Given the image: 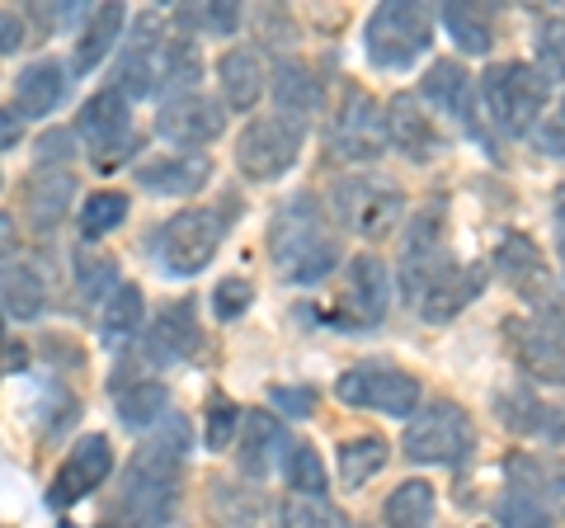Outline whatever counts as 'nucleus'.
<instances>
[{"label": "nucleus", "instance_id": "55", "mask_svg": "<svg viewBox=\"0 0 565 528\" xmlns=\"http://www.w3.org/2000/svg\"><path fill=\"white\" fill-rule=\"evenodd\" d=\"M556 245H561V264H565V184L556 193Z\"/></svg>", "mask_w": 565, "mask_h": 528}, {"label": "nucleus", "instance_id": "6", "mask_svg": "<svg viewBox=\"0 0 565 528\" xmlns=\"http://www.w3.org/2000/svg\"><path fill=\"white\" fill-rule=\"evenodd\" d=\"M401 453L419 467H457L476 453V430L457 401H429L405 425Z\"/></svg>", "mask_w": 565, "mask_h": 528}, {"label": "nucleus", "instance_id": "24", "mask_svg": "<svg viewBox=\"0 0 565 528\" xmlns=\"http://www.w3.org/2000/svg\"><path fill=\"white\" fill-rule=\"evenodd\" d=\"M132 180H137V189L161 193V199H170V193H199L212 180V161H207V156H199V151L151 156V161L132 166Z\"/></svg>", "mask_w": 565, "mask_h": 528}, {"label": "nucleus", "instance_id": "15", "mask_svg": "<svg viewBox=\"0 0 565 528\" xmlns=\"http://www.w3.org/2000/svg\"><path fill=\"white\" fill-rule=\"evenodd\" d=\"M448 264L444 251V213L438 208H424V213L411 218V226L401 232V293L405 303H419V293L429 288V278Z\"/></svg>", "mask_w": 565, "mask_h": 528}, {"label": "nucleus", "instance_id": "18", "mask_svg": "<svg viewBox=\"0 0 565 528\" xmlns=\"http://www.w3.org/2000/svg\"><path fill=\"white\" fill-rule=\"evenodd\" d=\"M392 307V270L377 255H353L344 264V321L377 326Z\"/></svg>", "mask_w": 565, "mask_h": 528}, {"label": "nucleus", "instance_id": "17", "mask_svg": "<svg viewBox=\"0 0 565 528\" xmlns=\"http://www.w3.org/2000/svg\"><path fill=\"white\" fill-rule=\"evenodd\" d=\"M292 448H297L292 434H288V425H282L274 411H245L241 444H236V467L245 472V477L264 482L269 472H278L282 463H288Z\"/></svg>", "mask_w": 565, "mask_h": 528}, {"label": "nucleus", "instance_id": "33", "mask_svg": "<svg viewBox=\"0 0 565 528\" xmlns=\"http://www.w3.org/2000/svg\"><path fill=\"white\" fill-rule=\"evenodd\" d=\"M386 463H392V448H386V439H377V434H359V439H344L340 444V482L349 490L367 486Z\"/></svg>", "mask_w": 565, "mask_h": 528}, {"label": "nucleus", "instance_id": "9", "mask_svg": "<svg viewBox=\"0 0 565 528\" xmlns=\"http://www.w3.org/2000/svg\"><path fill=\"white\" fill-rule=\"evenodd\" d=\"M334 397L353 411H382V415H396V420H411L419 411V382L405 373V368L392 363H353L334 382Z\"/></svg>", "mask_w": 565, "mask_h": 528}, {"label": "nucleus", "instance_id": "53", "mask_svg": "<svg viewBox=\"0 0 565 528\" xmlns=\"http://www.w3.org/2000/svg\"><path fill=\"white\" fill-rule=\"evenodd\" d=\"M20 137H24V118L14 109H0V151L20 147Z\"/></svg>", "mask_w": 565, "mask_h": 528}, {"label": "nucleus", "instance_id": "8", "mask_svg": "<svg viewBox=\"0 0 565 528\" xmlns=\"http://www.w3.org/2000/svg\"><path fill=\"white\" fill-rule=\"evenodd\" d=\"M302 142H307V128L282 114H264V118H250L236 137V170L245 180L255 184H269L278 175H288L302 156Z\"/></svg>", "mask_w": 565, "mask_h": 528}, {"label": "nucleus", "instance_id": "36", "mask_svg": "<svg viewBox=\"0 0 565 528\" xmlns=\"http://www.w3.org/2000/svg\"><path fill=\"white\" fill-rule=\"evenodd\" d=\"M118 264L109 255H99V251H76V297L85 307H104L109 297L118 293Z\"/></svg>", "mask_w": 565, "mask_h": 528}, {"label": "nucleus", "instance_id": "32", "mask_svg": "<svg viewBox=\"0 0 565 528\" xmlns=\"http://www.w3.org/2000/svg\"><path fill=\"white\" fill-rule=\"evenodd\" d=\"M118 420L128 430H156V425H166V420H170V392H166V382L141 378L132 387H122V392H118Z\"/></svg>", "mask_w": 565, "mask_h": 528}, {"label": "nucleus", "instance_id": "16", "mask_svg": "<svg viewBox=\"0 0 565 528\" xmlns=\"http://www.w3.org/2000/svg\"><path fill=\"white\" fill-rule=\"evenodd\" d=\"M504 336L514 340L519 368L533 382L546 387H565V326L546 321V316H533V321H509Z\"/></svg>", "mask_w": 565, "mask_h": 528}, {"label": "nucleus", "instance_id": "28", "mask_svg": "<svg viewBox=\"0 0 565 528\" xmlns=\"http://www.w3.org/2000/svg\"><path fill=\"white\" fill-rule=\"evenodd\" d=\"M217 81H222V104L226 109H236V114H250L255 104L264 99V91H269V76H264V62H259L255 47L222 52Z\"/></svg>", "mask_w": 565, "mask_h": 528}, {"label": "nucleus", "instance_id": "50", "mask_svg": "<svg viewBox=\"0 0 565 528\" xmlns=\"http://www.w3.org/2000/svg\"><path fill=\"white\" fill-rule=\"evenodd\" d=\"M29 43V24L14 10H0V57H14Z\"/></svg>", "mask_w": 565, "mask_h": 528}, {"label": "nucleus", "instance_id": "2", "mask_svg": "<svg viewBox=\"0 0 565 528\" xmlns=\"http://www.w3.org/2000/svg\"><path fill=\"white\" fill-rule=\"evenodd\" d=\"M269 255L282 284L311 288L340 264V241L326 226V213L316 203V193H297L274 213L269 226Z\"/></svg>", "mask_w": 565, "mask_h": 528}, {"label": "nucleus", "instance_id": "43", "mask_svg": "<svg viewBox=\"0 0 565 528\" xmlns=\"http://www.w3.org/2000/svg\"><path fill=\"white\" fill-rule=\"evenodd\" d=\"M278 528H353L330 500H282L278 505Z\"/></svg>", "mask_w": 565, "mask_h": 528}, {"label": "nucleus", "instance_id": "54", "mask_svg": "<svg viewBox=\"0 0 565 528\" xmlns=\"http://www.w3.org/2000/svg\"><path fill=\"white\" fill-rule=\"evenodd\" d=\"M14 251V218L0 213V264H6V255Z\"/></svg>", "mask_w": 565, "mask_h": 528}, {"label": "nucleus", "instance_id": "29", "mask_svg": "<svg viewBox=\"0 0 565 528\" xmlns=\"http://www.w3.org/2000/svg\"><path fill=\"white\" fill-rule=\"evenodd\" d=\"M122 29H128V10L122 6H95L90 14H85L76 57H71V76H90L95 66L122 43Z\"/></svg>", "mask_w": 565, "mask_h": 528}, {"label": "nucleus", "instance_id": "23", "mask_svg": "<svg viewBox=\"0 0 565 528\" xmlns=\"http://www.w3.org/2000/svg\"><path fill=\"white\" fill-rule=\"evenodd\" d=\"M419 99L424 104H434L438 114H448V118H462V128L476 133L486 142V133H481V123H476V91H471V76L462 72L457 62H434L429 72H424L419 81Z\"/></svg>", "mask_w": 565, "mask_h": 528}, {"label": "nucleus", "instance_id": "37", "mask_svg": "<svg viewBox=\"0 0 565 528\" xmlns=\"http://www.w3.org/2000/svg\"><path fill=\"white\" fill-rule=\"evenodd\" d=\"M438 24L452 33V43L471 52V57H486L490 43H494V29H490V14L476 10V6H444L438 10Z\"/></svg>", "mask_w": 565, "mask_h": 528}, {"label": "nucleus", "instance_id": "47", "mask_svg": "<svg viewBox=\"0 0 565 528\" xmlns=\"http://www.w3.org/2000/svg\"><path fill=\"white\" fill-rule=\"evenodd\" d=\"M76 147H81L76 128H43V137L33 142V151H39V170H66Z\"/></svg>", "mask_w": 565, "mask_h": 528}, {"label": "nucleus", "instance_id": "14", "mask_svg": "<svg viewBox=\"0 0 565 528\" xmlns=\"http://www.w3.org/2000/svg\"><path fill=\"white\" fill-rule=\"evenodd\" d=\"M109 472H114V444L104 434H81L76 444H71V453L62 457L52 486H47V505L52 509L81 505L85 496H95V490L109 482Z\"/></svg>", "mask_w": 565, "mask_h": 528}, {"label": "nucleus", "instance_id": "20", "mask_svg": "<svg viewBox=\"0 0 565 528\" xmlns=\"http://www.w3.org/2000/svg\"><path fill=\"white\" fill-rule=\"evenodd\" d=\"M481 288H486V270H481V264H457V260H448L444 270L429 278V288L419 293L415 307H419V316L429 326H444L462 307H471V297H481Z\"/></svg>", "mask_w": 565, "mask_h": 528}, {"label": "nucleus", "instance_id": "56", "mask_svg": "<svg viewBox=\"0 0 565 528\" xmlns=\"http://www.w3.org/2000/svg\"><path fill=\"white\" fill-rule=\"evenodd\" d=\"M561 118H565V95H561Z\"/></svg>", "mask_w": 565, "mask_h": 528}, {"label": "nucleus", "instance_id": "27", "mask_svg": "<svg viewBox=\"0 0 565 528\" xmlns=\"http://www.w3.org/2000/svg\"><path fill=\"white\" fill-rule=\"evenodd\" d=\"M386 142L401 156H411V161H429L438 151V133H434L429 114H424L419 95H396L386 104Z\"/></svg>", "mask_w": 565, "mask_h": 528}, {"label": "nucleus", "instance_id": "12", "mask_svg": "<svg viewBox=\"0 0 565 528\" xmlns=\"http://www.w3.org/2000/svg\"><path fill=\"white\" fill-rule=\"evenodd\" d=\"M166 43L170 33L156 14H141L132 24V39L122 43V57L114 66V91L128 99H147L161 91V66H166Z\"/></svg>", "mask_w": 565, "mask_h": 528}, {"label": "nucleus", "instance_id": "4", "mask_svg": "<svg viewBox=\"0 0 565 528\" xmlns=\"http://www.w3.org/2000/svg\"><path fill=\"white\" fill-rule=\"evenodd\" d=\"M429 47H434V10L415 6V0H386L363 24V52L382 72H405Z\"/></svg>", "mask_w": 565, "mask_h": 528}, {"label": "nucleus", "instance_id": "41", "mask_svg": "<svg viewBox=\"0 0 565 528\" xmlns=\"http://www.w3.org/2000/svg\"><path fill=\"white\" fill-rule=\"evenodd\" d=\"M514 490H527V496H546V509L552 515H565V463L556 467H537V463H514Z\"/></svg>", "mask_w": 565, "mask_h": 528}, {"label": "nucleus", "instance_id": "45", "mask_svg": "<svg viewBox=\"0 0 565 528\" xmlns=\"http://www.w3.org/2000/svg\"><path fill=\"white\" fill-rule=\"evenodd\" d=\"M537 76L546 85L565 76V20H546L537 29Z\"/></svg>", "mask_w": 565, "mask_h": 528}, {"label": "nucleus", "instance_id": "13", "mask_svg": "<svg viewBox=\"0 0 565 528\" xmlns=\"http://www.w3.org/2000/svg\"><path fill=\"white\" fill-rule=\"evenodd\" d=\"M222 133H226V104L203 95V91L166 99L161 114H156V137L170 147H180V151H203V147L217 142Z\"/></svg>", "mask_w": 565, "mask_h": 528}, {"label": "nucleus", "instance_id": "22", "mask_svg": "<svg viewBox=\"0 0 565 528\" xmlns=\"http://www.w3.org/2000/svg\"><path fill=\"white\" fill-rule=\"evenodd\" d=\"M193 349H199V316H193V303H170L151 321L147 340H141V355L156 368L184 363V359H193Z\"/></svg>", "mask_w": 565, "mask_h": 528}, {"label": "nucleus", "instance_id": "30", "mask_svg": "<svg viewBox=\"0 0 565 528\" xmlns=\"http://www.w3.org/2000/svg\"><path fill=\"white\" fill-rule=\"evenodd\" d=\"M47 311V284L39 270L24 260H6L0 264V316L6 321H39Z\"/></svg>", "mask_w": 565, "mask_h": 528}, {"label": "nucleus", "instance_id": "40", "mask_svg": "<svg viewBox=\"0 0 565 528\" xmlns=\"http://www.w3.org/2000/svg\"><path fill=\"white\" fill-rule=\"evenodd\" d=\"M174 20L184 29H199V33H217V39H232L241 29V6L236 0H212V6H180Z\"/></svg>", "mask_w": 565, "mask_h": 528}, {"label": "nucleus", "instance_id": "48", "mask_svg": "<svg viewBox=\"0 0 565 528\" xmlns=\"http://www.w3.org/2000/svg\"><path fill=\"white\" fill-rule=\"evenodd\" d=\"M250 303H255V288L245 284V278H222V284L212 288V316H217V321H236Z\"/></svg>", "mask_w": 565, "mask_h": 528}, {"label": "nucleus", "instance_id": "3", "mask_svg": "<svg viewBox=\"0 0 565 528\" xmlns=\"http://www.w3.org/2000/svg\"><path fill=\"white\" fill-rule=\"evenodd\" d=\"M326 208L330 218L344 226V232L363 236V241H386L396 236V226L405 218V199L392 180H382V175H340V180H330L326 189Z\"/></svg>", "mask_w": 565, "mask_h": 528}, {"label": "nucleus", "instance_id": "10", "mask_svg": "<svg viewBox=\"0 0 565 528\" xmlns=\"http://www.w3.org/2000/svg\"><path fill=\"white\" fill-rule=\"evenodd\" d=\"M76 137L95 151V166H99V170L122 166V156H132V151H137L132 104H128V95H118L114 85H104V91H95L90 99L81 104Z\"/></svg>", "mask_w": 565, "mask_h": 528}, {"label": "nucleus", "instance_id": "1", "mask_svg": "<svg viewBox=\"0 0 565 528\" xmlns=\"http://www.w3.org/2000/svg\"><path fill=\"white\" fill-rule=\"evenodd\" d=\"M184 448H189V434L180 420L170 415V425L161 434H151L147 444L132 453L109 528H166L170 524L174 505H180L174 482H180V467H184Z\"/></svg>", "mask_w": 565, "mask_h": 528}, {"label": "nucleus", "instance_id": "25", "mask_svg": "<svg viewBox=\"0 0 565 528\" xmlns=\"http://www.w3.org/2000/svg\"><path fill=\"white\" fill-rule=\"evenodd\" d=\"M269 95H274V104H278V114H282V118H292V123H302V128L326 109V85L316 81L311 66H307V62H297V57H288V62H278V66H274Z\"/></svg>", "mask_w": 565, "mask_h": 528}, {"label": "nucleus", "instance_id": "34", "mask_svg": "<svg viewBox=\"0 0 565 528\" xmlns=\"http://www.w3.org/2000/svg\"><path fill=\"white\" fill-rule=\"evenodd\" d=\"M203 81V57H199V43L189 33H170L166 43V66H161V91H170V99L193 95Z\"/></svg>", "mask_w": 565, "mask_h": 528}, {"label": "nucleus", "instance_id": "11", "mask_svg": "<svg viewBox=\"0 0 565 528\" xmlns=\"http://www.w3.org/2000/svg\"><path fill=\"white\" fill-rule=\"evenodd\" d=\"M326 147H330L334 161H344V166H367V161H377V156L392 147V142H386V109H382L373 95L349 91L344 104H340V114L330 118Z\"/></svg>", "mask_w": 565, "mask_h": 528}, {"label": "nucleus", "instance_id": "35", "mask_svg": "<svg viewBox=\"0 0 565 528\" xmlns=\"http://www.w3.org/2000/svg\"><path fill=\"white\" fill-rule=\"evenodd\" d=\"M386 528H429L434 524V486L429 482H401L382 505Z\"/></svg>", "mask_w": 565, "mask_h": 528}, {"label": "nucleus", "instance_id": "42", "mask_svg": "<svg viewBox=\"0 0 565 528\" xmlns=\"http://www.w3.org/2000/svg\"><path fill=\"white\" fill-rule=\"evenodd\" d=\"M122 218H128V193H114V189H99L85 199L81 208V232L85 236H104V232H114V226H122Z\"/></svg>", "mask_w": 565, "mask_h": 528}, {"label": "nucleus", "instance_id": "51", "mask_svg": "<svg viewBox=\"0 0 565 528\" xmlns=\"http://www.w3.org/2000/svg\"><path fill=\"white\" fill-rule=\"evenodd\" d=\"M533 142L546 151V156H556V161H565V118H546L533 128Z\"/></svg>", "mask_w": 565, "mask_h": 528}, {"label": "nucleus", "instance_id": "44", "mask_svg": "<svg viewBox=\"0 0 565 528\" xmlns=\"http://www.w3.org/2000/svg\"><path fill=\"white\" fill-rule=\"evenodd\" d=\"M241 420H245L241 406H232L226 397H212V401H207V415H203V444H207L212 453L232 448V439H241Z\"/></svg>", "mask_w": 565, "mask_h": 528}, {"label": "nucleus", "instance_id": "52", "mask_svg": "<svg viewBox=\"0 0 565 528\" xmlns=\"http://www.w3.org/2000/svg\"><path fill=\"white\" fill-rule=\"evenodd\" d=\"M81 6H62V10H52V6H33V20H39L43 29H62V24H71V20H81Z\"/></svg>", "mask_w": 565, "mask_h": 528}, {"label": "nucleus", "instance_id": "7", "mask_svg": "<svg viewBox=\"0 0 565 528\" xmlns=\"http://www.w3.org/2000/svg\"><path fill=\"white\" fill-rule=\"evenodd\" d=\"M546 85L537 76V66L527 62H500L481 76V99L494 118V128L509 137H533V128L542 123V104H546Z\"/></svg>", "mask_w": 565, "mask_h": 528}, {"label": "nucleus", "instance_id": "21", "mask_svg": "<svg viewBox=\"0 0 565 528\" xmlns=\"http://www.w3.org/2000/svg\"><path fill=\"white\" fill-rule=\"evenodd\" d=\"M71 95V66H62L57 57H39L29 62L20 81H14V114L20 118H47L57 114Z\"/></svg>", "mask_w": 565, "mask_h": 528}, {"label": "nucleus", "instance_id": "46", "mask_svg": "<svg viewBox=\"0 0 565 528\" xmlns=\"http://www.w3.org/2000/svg\"><path fill=\"white\" fill-rule=\"evenodd\" d=\"M500 524L504 528H552V509L537 496H527V490H509L500 500Z\"/></svg>", "mask_w": 565, "mask_h": 528}, {"label": "nucleus", "instance_id": "5", "mask_svg": "<svg viewBox=\"0 0 565 528\" xmlns=\"http://www.w3.org/2000/svg\"><path fill=\"white\" fill-rule=\"evenodd\" d=\"M226 218L217 208H184L151 232V260L166 278H193L222 251Z\"/></svg>", "mask_w": 565, "mask_h": 528}, {"label": "nucleus", "instance_id": "31", "mask_svg": "<svg viewBox=\"0 0 565 528\" xmlns=\"http://www.w3.org/2000/svg\"><path fill=\"white\" fill-rule=\"evenodd\" d=\"M95 321H99V345L122 349L128 340H137L141 321H147V297H141L137 284H118V293L95 311Z\"/></svg>", "mask_w": 565, "mask_h": 528}, {"label": "nucleus", "instance_id": "39", "mask_svg": "<svg viewBox=\"0 0 565 528\" xmlns=\"http://www.w3.org/2000/svg\"><path fill=\"white\" fill-rule=\"evenodd\" d=\"M494 411H500L504 430H519V434H552V420H556L533 392H523V387L494 397Z\"/></svg>", "mask_w": 565, "mask_h": 528}, {"label": "nucleus", "instance_id": "26", "mask_svg": "<svg viewBox=\"0 0 565 528\" xmlns=\"http://www.w3.org/2000/svg\"><path fill=\"white\" fill-rule=\"evenodd\" d=\"M494 274H500L509 288H519L523 297H533L537 307L552 303V297H542L546 260H542V251H537V241H527L523 232H509L500 245H494Z\"/></svg>", "mask_w": 565, "mask_h": 528}, {"label": "nucleus", "instance_id": "49", "mask_svg": "<svg viewBox=\"0 0 565 528\" xmlns=\"http://www.w3.org/2000/svg\"><path fill=\"white\" fill-rule=\"evenodd\" d=\"M269 406L282 411V420H307L311 406H316V392H311V387H274Z\"/></svg>", "mask_w": 565, "mask_h": 528}, {"label": "nucleus", "instance_id": "19", "mask_svg": "<svg viewBox=\"0 0 565 528\" xmlns=\"http://www.w3.org/2000/svg\"><path fill=\"white\" fill-rule=\"evenodd\" d=\"M76 175L71 170H33L24 180V226L33 236H52L62 226V218L71 213V203H76Z\"/></svg>", "mask_w": 565, "mask_h": 528}, {"label": "nucleus", "instance_id": "38", "mask_svg": "<svg viewBox=\"0 0 565 528\" xmlns=\"http://www.w3.org/2000/svg\"><path fill=\"white\" fill-rule=\"evenodd\" d=\"M282 482H288V490L297 500H326V490H330L326 463H321V453H316L311 444H297L288 453V463H282Z\"/></svg>", "mask_w": 565, "mask_h": 528}]
</instances>
